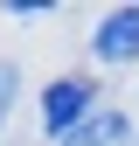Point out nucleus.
I'll return each mask as SVG.
<instances>
[{
  "instance_id": "obj_4",
  "label": "nucleus",
  "mask_w": 139,
  "mask_h": 146,
  "mask_svg": "<svg viewBox=\"0 0 139 146\" xmlns=\"http://www.w3.org/2000/svg\"><path fill=\"white\" fill-rule=\"evenodd\" d=\"M14 90H21V63H7V56H0V118H7V104H14Z\"/></svg>"
},
{
  "instance_id": "obj_2",
  "label": "nucleus",
  "mask_w": 139,
  "mask_h": 146,
  "mask_svg": "<svg viewBox=\"0 0 139 146\" xmlns=\"http://www.w3.org/2000/svg\"><path fill=\"white\" fill-rule=\"evenodd\" d=\"M91 56L104 63V70H118V63H139V7H111L97 21V35H91Z\"/></svg>"
},
{
  "instance_id": "obj_1",
  "label": "nucleus",
  "mask_w": 139,
  "mask_h": 146,
  "mask_svg": "<svg viewBox=\"0 0 139 146\" xmlns=\"http://www.w3.org/2000/svg\"><path fill=\"white\" fill-rule=\"evenodd\" d=\"M91 104H97L91 77H56V84L42 90V132L49 139H70L83 118H91Z\"/></svg>"
},
{
  "instance_id": "obj_5",
  "label": "nucleus",
  "mask_w": 139,
  "mask_h": 146,
  "mask_svg": "<svg viewBox=\"0 0 139 146\" xmlns=\"http://www.w3.org/2000/svg\"><path fill=\"white\" fill-rule=\"evenodd\" d=\"M132 146H139V139H132Z\"/></svg>"
},
{
  "instance_id": "obj_3",
  "label": "nucleus",
  "mask_w": 139,
  "mask_h": 146,
  "mask_svg": "<svg viewBox=\"0 0 139 146\" xmlns=\"http://www.w3.org/2000/svg\"><path fill=\"white\" fill-rule=\"evenodd\" d=\"M125 132H132V125H125V111H91L77 132H70V139H56V146H111V139H125Z\"/></svg>"
}]
</instances>
